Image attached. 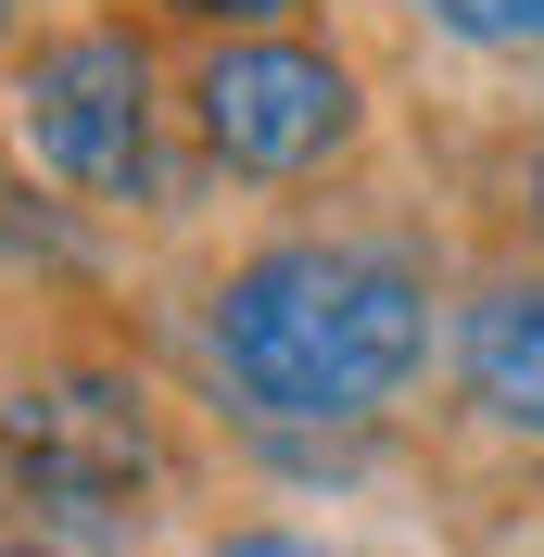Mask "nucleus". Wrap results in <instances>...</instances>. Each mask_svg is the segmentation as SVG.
I'll list each match as a JSON object with an SVG mask.
<instances>
[{
    "label": "nucleus",
    "instance_id": "7",
    "mask_svg": "<svg viewBox=\"0 0 544 557\" xmlns=\"http://www.w3.org/2000/svg\"><path fill=\"white\" fill-rule=\"evenodd\" d=\"M190 26H228V38H279V13H305V0H165Z\"/></svg>",
    "mask_w": 544,
    "mask_h": 557
},
{
    "label": "nucleus",
    "instance_id": "9",
    "mask_svg": "<svg viewBox=\"0 0 544 557\" xmlns=\"http://www.w3.org/2000/svg\"><path fill=\"white\" fill-rule=\"evenodd\" d=\"M0 557H64V545H38V532H0Z\"/></svg>",
    "mask_w": 544,
    "mask_h": 557
},
{
    "label": "nucleus",
    "instance_id": "8",
    "mask_svg": "<svg viewBox=\"0 0 544 557\" xmlns=\"http://www.w3.org/2000/svg\"><path fill=\"white\" fill-rule=\"evenodd\" d=\"M215 557H342V545H317V532H228Z\"/></svg>",
    "mask_w": 544,
    "mask_h": 557
},
{
    "label": "nucleus",
    "instance_id": "1",
    "mask_svg": "<svg viewBox=\"0 0 544 557\" xmlns=\"http://www.w3.org/2000/svg\"><path fill=\"white\" fill-rule=\"evenodd\" d=\"M203 355L240 418L267 431H368L431 355V278L393 242H267L215 278Z\"/></svg>",
    "mask_w": 544,
    "mask_h": 557
},
{
    "label": "nucleus",
    "instance_id": "3",
    "mask_svg": "<svg viewBox=\"0 0 544 557\" xmlns=\"http://www.w3.org/2000/svg\"><path fill=\"white\" fill-rule=\"evenodd\" d=\"M190 127L228 177H317L330 152H355L368 102H355V64L317 51V38H215L203 76H190Z\"/></svg>",
    "mask_w": 544,
    "mask_h": 557
},
{
    "label": "nucleus",
    "instance_id": "2",
    "mask_svg": "<svg viewBox=\"0 0 544 557\" xmlns=\"http://www.w3.org/2000/svg\"><path fill=\"white\" fill-rule=\"evenodd\" d=\"M13 139L76 203H165V102L127 26H64L13 76Z\"/></svg>",
    "mask_w": 544,
    "mask_h": 557
},
{
    "label": "nucleus",
    "instance_id": "6",
    "mask_svg": "<svg viewBox=\"0 0 544 557\" xmlns=\"http://www.w3.org/2000/svg\"><path fill=\"white\" fill-rule=\"evenodd\" d=\"M418 13L469 51H544V0H418Z\"/></svg>",
    "mask_w": 544,
    "mask_h": 557
},
{
    "label": "nucleus",
    "instance_id": "4",
    "mask_svg": "<svg viewBox=\"0 0 544 557\" xmlns=\"http://www.w3.org/2000/svg\"><path fill=\"white\" fill-rule=\"evenodd\" d=\"M0 456L26 469V494L64 532H102L114 545L139 520V494H152V406L114 368H51V381H26L0 406Z\"/></svg>",
    "mask_w": 544,
    "mask_h": 557
},
{
    "label": "nucleus",
    "instance_id": "5",
    "mask_svg": "<svg viewBox=\"0 0 544 557\" xmlns=\"http://www.w3.org/2000/svg\"><path fill=\"white\" fill-rule=\"evenodd\" d=\"M456 368H469V406L494 431L544 444V278H481L469 330H456Z\"/></svg>",
    "mask_w": 544,
    "mask_h": 557
},
{
    "label": "nucleus",
    "instance_id": "10",
    "mask_svg": "<svg viewBox=\"0 0 544 557\" xmlns=\"http://www.w3.org/2000/svg\"><path fill=\"white\" fill-rule=\"evenodd\" d=\"M532 228H544V152H532Z\"/></svg>",
    "mask_w": 544,
    "mask_h": 557
}]
</instances>
